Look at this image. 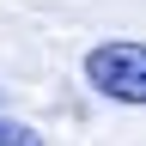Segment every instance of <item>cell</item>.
Wrapping results in <instances>:
<instances>
[{
  "instance_id": "obj_1",
  "label": "cell",
  "mask_w": 146,
  "mask_h": 146,
  "mask_svg": "<svg viewBox=\"0 0 146 146\" xmlns=\"http://www.w3.org/2000/svg\"><path fill=\"white\" fill-rule=\"evenodd\" d=\"M85 79L98 98H116V104H146V43L134 36H110L85 55Z\"/></svg>"
},
{
  "instance_id": "obj_2",
  "label": "cell",
  "mask_w": 146,
  "mask_h": 146,
  "mask_svg": "<svg viewBox=\"0 0 146 146\" xmlns=\"http://www.w3.org/2000/svg\"><path fill=\"white\" fill-rule=\"evenodd\" d=\"M0 146H43V134L25 122H0Z\"/></svg>"
}]
</instances>
